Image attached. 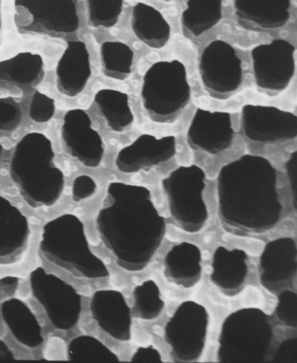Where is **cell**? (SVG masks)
I'll list each match as a JSON object with an SVG mask.
<instances>
[{"label": "cell", "instance_id": "obj_7", "mask_svg": "<svg viewBox=\"0 0 297 363\" xmlns=\"http://www.w3.org/2000/svg\"><path fill=\"white\" fill-rule=\"evenodd\" d=\"M29 281L33 296L44 308L55 328L68 330L77 325L82 298L72 285L47 273L42 267L30 272Z\"/></svg>", "mask_w": 297, "mask_h": 363}, {"label": "cell", "instance_id": "obj_17", "mask_svg": "<svg viewBox=\"0 0 297 363\" xmlns=\"http://www.w3.org/2000/svg\"><path fill=\"white\" fill-rule=\"evenodd\" d=\"M89 309L92 318L109 336L121 342L131 337V309L122 293L113 289L96 291Z\"/></svg>", "mask_w": 297, "mask_h": 363}, {"label": "cell", "instance_id": "obj_6", "mask_svg": "<svg viewBox=\"0 0 297 363\" xmlns=\"http://www.w3.org/2000/svg\"><path fill=\"white\" fill-rule=\"evenodd\" d=\"M205 180L204 170L190 164L176 167L161 182L172 220L188 233L201 231L208 218L203 197Z\"/></svg>", "mask_w": 297, "mask_h": 363}, {"label": "cell", "instance_id": "obj_22", "mask_svg": "<svg viewBox=\"0 0 297 363\" xmlns=\"http://www.w3.org/2000/svg\"><path fill=\"white\" fill-rule=\"evenodd\" d=\"M1 314L10 333L20 344L28 348L42 345L41 327L25 302L17 298L5 300L1 305Z\"/></svg>", "mask_w": 297, "mask_h": 363}, {"label": "cell", "instance_id": "obj_42", "mask_svg": "<svg viewBox=\"0 0 297 363\" xmlns=\"http://www.w3.org/2000/svg\"><path fill=\"white\" fill-rule=\"evenodd\" d=\"M1 155H2V146L0 143V164H1Z\"/></svg>", "mask_w": 297, "mask_h": 363}, {"label": "cell", "instance_id": "obj_12", "mask_svg": "<svg viewBox=\"0 0 297 363\" xmlns=\"http://www.w3.org/2000/svg\"><path fill=\"white\" fill-rule=\"evenodd\" d=\"M240 128L254 143H285L297 136V116L272 106L245 104L240 110Z\"/></svg>", "mask_w": 297, "mask_h": 363}, {"label": "cell", "instance_id": "obj_4", "mask_svg": "<svg viewBox=\"0 0 297 363\" xmlns=\"http://www.w3.org/2000/svg\"><path fill=\"white\" fill-rule=\"evenodd\" d=\"M39 250L50 262L86 279L109 277L103 262L90 250L82 220L65 213L47 221L42 229Z\"/></svg>", "mask_w": 297, "mask_h": 363}, {"label": "cell", "instance_id": "obj_35", "mask_svg": "<svg viewBox=\"0 0 297 363\" xmlns=\"http://www.w3.org/2000/svg\"><path fill=\"white\" fill-rule=\"evenodd\" d=\"M96 190L95 181L88 175H80L73 181L72 197L75 202H79L92 196Z\"/></svg>", "mask_w": 297, "mask_h": 363}, {"label": "cell", "instance_id": "obj_33", "mask_svg": "<svg viewBox=\"0 0 297 363\" xmlns=\"http://www.w3.org/2000/svg\"><path fill=\"white\" fill-rule=\"evenodd\" d=\"M55 111V104L52 98L36 91L33 93L29 106L28 115L36 123L49 121Z\"/></svg>", "mask_w": 297, "mask_h": 363}, {"label": "cell", "instance_id": "obj_3", "mask_svg": "<svg viewBox=\"0 0 297 363\" xmlns=\"http://www.w3.org/2000/svg\"><path fill=\"white\" fill-rule=\"evenodd\" d=\"M52 143L44 134H26L16 145L9 163V172L24 201L37 208L50 206L60 199L64 189L62 172L54 164Z\"/></svg>", "mask_w": 297, "mask_h": 363}, {"label": "cell", "instance_id": "obj_2", "mask_svg": "<svg viewBox=\"0 0 297 363\" xmlns=\"http://www.w3.org/2000/svg\"><path fill=\"white\" fill-rule=\"evenodd\" d=\"M216 193L220 223L232 233L262 234L279 221L277 172L263 156L245 154L223 165Z\"/></svg>", "mask_w": 297, "mask_h": 363}, {"label": "cell", "instance_id": "obj_13", "mask_svg": "<svg viewBox=\"0 0 297 363\" xmlns=\"http://www.w3.org/2000/svg\"><path fill=\"white\" fill-rule=\"evenodd\" d=\"M234 134L230 113L197 108L186 131V143L195 151L215 155L231 146Z\"/></svg>", "mask_w": 297, "mask_h": 363}, {"label": "cell", "instance_id": "obj_39", "mask_svg": "<svg viewBox=\"0 0 297 363\" xmlns=\"http://www.w3.org/2000/svg\"><path fill=\"white\" fill-rule=\"evenodd\" d=\"M14 356L4 341L0 340V362L11 361Z\"/></svg>", "mask_w": 297, "mask_h": 363}, {"label": "cell", "instance_id": "obj_14", "mask_svg": "<svg viewBox=\"0 0 297 363\" xmlns=\"http://www.w3.org/2000/svg\"><path fill=\"white\" fill-rule=\"evenodd\" d=\"M260 284L276 295L293 284L296 274V245L289 237L268 242L259 259Z\"/></svg>", "mask_w": 297, "mask_h": 363}, {"label": "cell", "instance_id": "obj_43", "mask_svg": "<svg viewBox=\"0 0 297 363\" xmlns=\"http://www.w3.org/2000/svg\"><path fill=\"white\" fill-rule=\"evenodd\" d=\"M163 1H167V0H163Z\"/></svg>", "mask_w": 297, "mask_h": 363}, {"label": "cell", "instance_id": "obj_27", "mask_svg": "<svg viewBox=\"0 0 297 363\" xmlns=\"http://www.w3.org/2000/svg\"><path fill=\"white\" fill-rule=\"evenodd\" d=\"M94 100L113 131L122 132L133 123L134 116L126 93L102 89L95 94Z\"/></svg>", "mask_w": 297, "mask_h": 363}, {"label": "cell", "instance_id": "obj_10", "mask_svg": "<svg viewBox=\"0 0 297 363\" xmlns=\"http://www.w3.org/2000/svg\"><path fill=\"white\" fill-rule=\"evenodd\" d=\"M198 69L203 89L216 99L230 98L242 82V62L235 50L223 40L206 45L200 55Z\"/></svg>", "mask_w": 297, "mask_h": 363}, {"label": "cell", "instance_id": "obj_5", "mask_svg": "<svg viewBox=\"0 0 297 363\" xmlns=\"http://www.w3.org/2000/svg\"><path fill=\"white\" fill-rule=\"evenodd\" d=\"M140 95L152 121L173 123L191 98L185 65L178 60L152 64L143 76Z\"/></svg>", "mask_w": 297, "mask_h": 363}, {"label": "cell", "instance_id": "obj_25", "mask_svg": "<svg viewBox=\"0 0 297 363\" xmlns=\"http://www.w3.org/2000/svg\"><path fill=\"white\" fill-rule=\"evenodd\" d=\"M44 73L43 57L37 53L21 52L0 61V85L33 87L41 82Z\"/></svg>", "mask_w": 297, "mask_h": 363}, {"label": "cell", "instance_id": "obj_30", "mask_svg": "<svg viewBox=\"0 0 297 363\" xmlns=\"http://www.w3.org/2000/svg\"><path fill=\"white\" fill-rule=\"evenodd\" d=\"M133 315L144 320L157 318L164 308V302L161 297L157 283L148 279L136 286L133 291Z\"/></svg>", "mask_w": 297, "mask_h": 363}, {"label": "cell", "instance_id": "obj_31", "mask_svg": "<svg viewBox=\"0 0 297 363\" xmlns=\"http://www.w3.org/2000/svg\"><path fill=\"white\" fill-rule=\"evenodd\" d=\"M88 23L94 28H111L116 24L123 0H86Z\"/></svg>", "mask_w": 297, "mask_h": 363}, {"label": "cell", "instance_id": "obj_32", "mask_svg": "<svg viewBox=\"0 0 297 363\" xmlns=\"http://www.w3.org/2000/svg\"><path fill=\"white\" fill-rule=\"evenodd\" d=\"M277 295V304L274 314L284 325L296 327V294L291 290L284 289Z\"/></svg>", "mask_w": 297, "mask_h": 363}, {"label": "cell", "instance_id": "obj_40", "mask_svg": "<svg viewBox=\"0 0 297 363\" xmlns=\"http://www.w3.org/2000/svg\"><path fill=\"white\" fill-rule=\"evenodd\" d=\"M18 283V279L14 277H6L0 279V285L11 286Z\"/></svg>", "mask_w": 297, "mask_h": 363}, {"label": "cell", "instance_id": "obj_34", "mask_svg": "<svg viewBox=\"0 0 297 363\" xmlns=\"http://www.w3.org/2000/svg\"><path fill=\"white\" fill-rule=\"evenodd\" d=\"M21 120L19 104L11 98H0V130L13 131L18 128Z\"/></svg>", "mask_w": 297, "mask_h": 363}, {"label": "cell", "instance_id": "obj_29", "mask_svg": "<svg viewBox=\"0 0 297 363\" xmlns=\"http://www.w3.org/2000/svg\"><path fill=\"white\" fill-rule=\"evenodd\" d=\"M67 359L75 362H117L118 356L96 337L82 335L73 338L67 348Z\"/></svg>", "mask_w": 297, "mask_h": 363}, {"label": "cell", "instance_id": "obj_38", "mask_svg": "<svg viewBox=\"0 0 297 363\" xmlns=\"http://www.w3.org/2000/svg\"><path fill=\"white\" fill-rule=\"evenodd\" d=\"M296 159L297 152L293 151L289 158L285 162V167L286 174L290 184V189L292 194L293 198V206L296 210V190H297V182H296Z\"/></svg>", "mask_w": 297, "mask_h": 363}, {"label": "cell", "instance_id": "obj_9", "mask_svg": "<svg viewBox=\"0 0 297 363\" xmlns=\"http://www.w3.org/2000/svg\"><path fill=\"white\" fill-rule=\"evenodd\" d=\"M208 325L206 308L191 300L181 303L167 322L164 340L174 362H195L203 353Z\"/></svg>", "mask_w": 297, "mask_h": 363}, {"label": "cell", "instance_id": "obj_37", "mask_svg": "<svg viewBox=\"0 0 297 363\" xmlns=\"http://www.w3.org/2000/svg\"><path fill=\"white\" fill-rule=\"evenodd\" d=\"M132 362H162V359L159 352L152 345L140 347L132 355Z\"/></svg>", "mask_w": 297, "mask_h": 363}, {"label": "cell", "instance_id": "obj_15", "mask_svg": "<svg viewBox=\"0 0 297 363\" xmlns=\"http://www.w3.org/2000/svg\"><path fill=\"white\" fill-rule=\"evenodd\" d=\"M62 138L69 153L88 167L100 165L104 153L99 133L92 128L91 121L83 109L66 112L62 125Z\"/></svg>", "mask_w": 297, "mask_h": 363}, {"label": "cell", "instance_id": "obj_1", "mask_svg": "<svg viewBox=\"0 0 297 363\" xmlns=\"http://www.w3.org/2000/svg\"><path fill=\"white\" fill-rule=\"evenodd\" d=\"M96 228L117 264L135 272L150 262L163 240L166 223L147 188L113 182L107 188L106 203L96 215Z\"/></svg>", "mask_w": 297, "mask_h": 363}, {"label": "cell", "instance_id": "obj_20", "mask_svg": "<svg viewBox=\"0 0 297 363\" xmlns=\"http://www.w3.org/2000/svg\"><path fill=\"white\" fill-rule=\"evenodd\" d=\"M235 15L242 26L252 30H271L285 26L291 0H233Z\"/></svg>", "mask_w": 297, "mask_h": 363}, {"label": "cell", "instance_id": "obj_36", "mask_svg": "<svg viewBox=\"0 0 297 363\" xmlns=\"http://www.w3.org/2000/svg\"><path fill=\"white\" fill-rule=\"evenodd\" d=\"M271 359V362L296 363V338L282 342Z\"/></svg>", "mask_w": 297, "mask_h": 363}, {"label": "cell", "instance_id": "obj_11", "mask_svg": "<svg viewBox=\"0 0 297 363\" xmlns=\"http://www.w3.org/2000/svg\"><path fill=\"white\" fill-rule=\"evenodd\" d=\"M295 48L284 39H274L251 51L254 82L268 94H277L289 85L295 72Z\"/></svg>", "mask_w": 297, "mask_h": 363}, {"label": "cell", "instance_id": "obj_19", "mask_svg": "<svg viewBox=\"0 0 297 363\" xmlns=\"http://www.w3.org/2000/svg\"><path fill=\"white\" fill-rule=\"evenodd\" d=\"M247 255L241 249L218 247L213 255L210 280L224 295L234 296L242 290L248 273Z\"/></svg>", "mask_w": 297, "mask_h": 363}, {"label": "cell", "instance_id": "obj_41", "mask_svg": "<svg viewBox=\"0 0 297 363\" xmlns=\"http://www.w3.org/2000/svg\"><path fill=\"white\" fill-rule=\"evenodd\" d=\"M1 0H0V31L1 28Z\"/></svg>", "mask_w": 297, "mask_h": 363}, {"label": "cell", "instance_id": "obj_16", "mask_svg": "<svg viewBox=\"0 0 297 363\" xmlns=\"http://www.w3.org/2000/svg\"><path fill=\"white\" fill-rule=\"evenodd\" d=\"M176 152V138L174 135L157 138L145 133L118 152L115 164L121 172L134 173L165 162Z\"/></svg>", "mask_w": 297, "mask_h": 363}, {"label": "cell", "instance_id": "obj_28", "mask_svg": "<svg viewBox=\"0 0 297 363\" xmlns=\"http://www.w3.org/2000/svg\"><path fill=\"white\" fill-rule=\"evenodd\" d=\"M133 52L125 43L106 41L100 47L103 74L111 79L123 81L131 73Z\"/></svg>", "mask_w": 297, "mask_h": 363}, {"label": "cell", "instance_id": "obj_8", "mask_svg": "<svg viewBox=\"0 0 297 363\" xmlns=\"http://www.w3.org/2000/svg\"><path fill=\"white\" fill-rule=\"evenodd\" d=\"M14 22L23 33L62 35L79 28L73 0H14Z\"/></svg>", "mask_w": 297, "mask_h": 363}, {"label": "cell", "instance_id": "obj_26", "mask_svg": "<svg viewBox=\"0 0 297 363\" xmlns=\"http://www.w3.org/2000/svg\"><path fill=\"white\" fill-rule=\"evenodd\" d=\"M221 18L222 0H189L181 15V24L185 34L197 38Z\"/></svg>", "mask_w": 297, "mask_h": 363}, {"label": "cell", "instance_id": "obj_23", "mask_svg": "<svg viewBox=\"0 0 297 363\" xmlns=\"http://www.w3.org/2000/svg\"><path fill=\"white\" fill-rule=\"evenodd\" d=\"M30 233L27 218L0 196V258L13 256L26 245Z\"/></svg>", "mask_w": 297, "mask_h": 363}, {"label": "cell", "instance_id": "obj_21", "mask_svg": "<svg viewBox=\"0 0 297 363\" xmlns=\"http://www.w3.org/2000/svg\"><path fill=\"white\" fill-rule=\"evenodd\" d=\"M201 252L194 243L181 242L172 246L163 261V274L169 282L189 289L200 281Z\"/></svg>", "mask_w": 297, "mask_h": 363}, {"label": "cell", "instance_id": "obj_18", "mask_svg": "<svg viewBox=\"0 0 297 363\" xmlns=\"http://www.w3.org/2000/svg\"><path fill=\"white\" fill-rule=\"evenodd\" d=\"M55 73L57 88L62 94L74 97L84 90L91 74L89 53L84 42L67 43Z\"/></svg>", "mask_w": 297, "mask_h": 363}, {"label": "cell", "instance_id": "obj_24", "mask_svg": "<svg viewBox=\"0 0 297 363\" xmlns=\"http://www.w3.org/2000/svg\"><path fill=\"white\" fill-rule=\"evenodd\" d=\"M130 24L135 35L152 48H162L169 40V24L162 14L150 5L142 2L135 4Z\"/></svg>", "mask_w": 297, "mask_h": 363}]
</instances>
